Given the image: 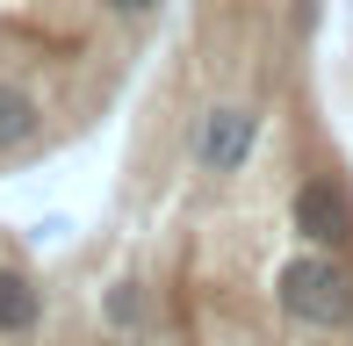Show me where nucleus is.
Listing matches in <instances>:
<instances>
[{"instance_id": "obj_6", "label": "nucleus", "mask_w": 353, "mask_h": 346, "mask_svg": "<svg viewBox=\"0 0 353 346\" xmlns=\"http://www.w3.org/2000/svg\"><path fill=\"white\" fill-rule=\"evenodd\" d=\"M144 318H152V296H144V281L123 274V281H108V289H101V325H108L116 339H137Z\"/></svg>"}, {"instance_id": "obj_1", "label": "nucleus", "mask_w": 353, "mask_h": 346, "mask_svg": "<svg viewBox=\"0 0 353 346\" xmlns=\"http://www.w3.org/2000/svg\"><path fill=\"white\" fill-rule=\"evenodd\" d=\"M274 296L303 332H346L353 325V274L339 267V253H317V245L296 253L274 274Z\"/></svg>"}, {"instance_id": "obj_5", "label": "nucleus", "mask_w": 353, "mask_h": 346, "mask_svg": "<svg viewBox=\"0 0 353 346\" xmlns=\"http://www.w3.org/2000/svg\"><path fill=\"white\" fill-rule=\"evenodd\" d=\"M37 130H43L37 94H29V87H14V80H0V159L29 152V145H37Z\"/></svg>"}, {"instance_id": "obj_4", "label": "nucleus", "mask_w": 353, "mask_h": 346, "mask_svg": "<svg viewBox=\"0 0 353 346\" xmlns=\"http://www.w3.org/2000/svg\"><path fill=\"white\" fill-rule=\"evenodd\" d=\"M43 325V281L29 267L0 260V339H29Z\"/></svg>"}, {"instance_id": "obj_2", "label": "nucleus", "mask_w": 353, "mask_h": 346, "mask_svg": "<svg viewBox=\"0 0 353 346\" xmlns=\"http://www.w3.org/2000/svg\"><path fill=\"white\" fill-rule=\"evenodd\" d=\"M252 145H260V116L245 101H216V108H202L195 137H188V159H195V173H210V181H231V173H245Z\"/></svg>"}, {"instance_id": "obj_3", "label": "nucleus", "mask_w": 353, "mask_h": 346, "mask_svg": "<svg viewBox=\"0 0 353 346\" xmlns=\"http://www.w3.org/2000/svg\"><path fill=\"white\" fill-rule=\"evenodd\" d=\"M288 224H296L303 245H317V253H346L353 245V195L332 173H310V181L288 195Z\"/></svg>"}, {"instance_id": "obj_7", "label": "nucleus", "mask_w": 353, "mask_h": 346, "mask_svg": "<svg viewBox=\"0 0 353 346\" xmlns=\"http://www.w3.org/2000/svg\"><path fill=\"white\" fill-rule=\"evenodd\" d=\"M166 0H101V14L108 22H144V14H159Z\"/></svg>"}]
</instances>
